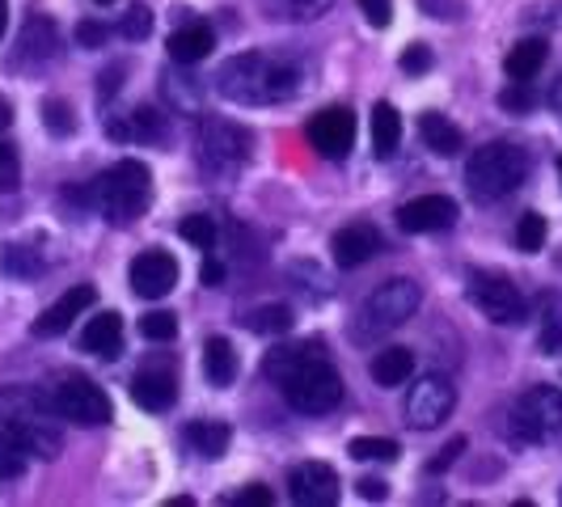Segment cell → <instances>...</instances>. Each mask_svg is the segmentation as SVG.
Instances as JSON below:
<instances>
[{"mask_svg": "<svg viewBox=\"0 0 562 507\" xmlns=\"http://www.w3.org/2000/svg\"><path fill=\"white\" fill-rule=\"evenodd\" d=\"M305 84H310V68L292 52H246V56L225 59V68L216 72V89L241 106H276L296 98Z\"/></svg>", "mask_w": 562, "mask_h": 507, "instance_id": "obj_1", "label": "cell"}, {"mask_svg": "<svg viewBox=\"0 0 562 507\" xmlns=\"http://www.w3.org/2000/svg\"><path fill=\"white\" fill-rule=\"evenodd\" d=\"M93 203L106 212L111 225L140 221L153 203V173L144 161H119L93 182Z\"/></svg>", "mask_w": 562, "mask_h": 507, "instance_id": "obj_2", "label": "cell"}, {"mask_svg": "<svg viewBox=\"0 0 562 507\" xmlns=\"http://www.w3.org/2000/svg\"><path fill=\"white\" fill-rule=\"evenodd\" d=\"M529 173V157L516 144H486L470 157L465 166V187L479 203H495V199L512 195Z\"/></svg>", "mask_w": 562, "mask_h": 507, "instance_id": "obj_3", "label": "cell"}, {"mask_svg": "<svg viewBox=\"0 0 562 507\" xmlns=\"http://www.w3.org/2000/svg\"><path fill=\"white\" fill-rule=\"evenodd\" d=\"M280 390H283V402L292 410H301V415H326V410H335L338 402H342V376L326 364V356H317L310 364L292 368L280 381Z\"/></svg>", "mask_w": 562, "mask_h": 507, "instance_id": "obj_4", "label": "cell"}, {"mask_svg": "<svg viewBox=\"0 0 562 507\" xmlns=\"http://www.w3.org/2000/svg\"><path fill=\"white\" fill-rule=\"evenodd\" d=\"M507 427L516 444H562V390H529L516 402Z\"/></svg>", "mask_w": 562, "mask_h": 507, "instance_id": "obj_5", "label": "cell"}, {"mask_svg": "<svg viewBox=\"0 0 562 507\" xmlns=\"http://www.w3.org/2000/svg\"><path fill=\"white\" fill-rule=\"evenodd\" d=\"M419 301H423V288L415 280L381 283V288L368 296L364 309H360L356 335L376 338V335H385V330H394V326H402V322H411L415 309H419Z\"/></svg>", "mask_w": 562, "mask_h": 507, "instance_id": "obj_6", "label": "cell"}, {"mask_svg": "<svg viewBox=\"0 0 562 507\" xmlns=\"http://www.w3.org/2000/svg\"><path fill=\"white\" fill-rule=\"evenodd\" d=\"M250 157V132L228 119H203L199 123V166L216 178H228Z\"/></svg>", "mask_w": 562, "mask_h": 507, "instance_id": "obj_7", "label": "cell"}, {"mask_svg": "<svg viewBox=\"0 0 562 507\" xmlns=\"http://www.w3.org/2000/svg\"><path fill=\"white\" fill-rule=\"evenodd\" d=\"M52 406H56L59 419L81 422V427H102V422H111V415H114L111 397L102 394V385H93V381H85V376L59 381L56 394H52Z\"/></svg>", "mask_w": 562, "mask_h": 507, "instance_id": "obj_8", "label": "cell"}, {"mask_svg": "<svg viewBox=\"0 0 562 507\" xmlns=\"http://www.w3.org/2000/svg\"><path fill=\"white\" fill-rule=\"evenodd\" d=\"M470 301L479 305L491 322H504V326H516L525 322V296L520 288L507 280V275H495V271H474L470 275Z\"/></svg>", "mask_w": 562, "mask_h": 507, "instance_id": "obj_9", "label": "cell"}, {"mask_svg": "<svg viewBox=\"0 0 562 507\" xmlns=\"http://www.w3.org/2000/svg\"><path fill=\"white\" fill-rule=\"evenodd\" d=\"M457 406V390H452L449 376H423L419 385L406 397V422L415 431H427V427H440V422L452 415Z\"/></svg>", "mask_w": 562, "mask_h": 507, "instance_id": "obj_10", "label": "cell"}, {"mask_svg": "<svg viewBox=\"0 0 562 507\" xmlns=\"http://www.w3.org/2000/svg\"><path fill=\"white\" fill-rule=\"evenodd\" d=\"M310 144L322 153V157L342 161V157L351 153V144H356V114L347 111V106H330V111L313 114Z\"/></svg>", "mask_w": 562, "mask_h": 507, "instance_id": "obj_11", "label": "cell"}, {"mask_svg": "<svg viewBox=\"0 0 562 507\" xmlns=\"http://www.w3.org/2000/svg\"><path fill=\"white\" fill-rule=\"evenodd\" d=\"M127 280H132V292H136V296L161 301V296L173 292V283H178V262H173L166 250H144L132 258Z\"/></svg>", "mask_w": 562, "mask_h": 507, "instance_id": "obj_12", "label": "cell"}, {"mask_svg": "<svg viewBox=\"0 0 562 507\" xmlns=\"http://www.w3.org/2000/svg\"><path fill=\"white\" fill-rule=\"evenodd\" d=\"M288 491H292V504L301 507H330L338 499V474L335 465L326 461H305L288 474Z\"/></svg>", "mask_w": 562, "mask_h": 507, "instance_id": "obj_13", "label": "cell"}, {"mask_svg": "<svg viewBox=\"0 0 562 507\" xmlns=\"http://www.w3.org/2000/svg\"><path fill=\"white\" fill-rule=\"evenodd\" d=\"M98 301V288L93 283H77V288H68L64 296H59L52 309H43V317H34V338H56V335H64L77 317H81L89 305Z\"/></svg>", "mask_w": 562, "mask_h": 507, "instance_id": "obj_14", "label": "cell"}, {"mask_svg": "<svg viewBox=\"0 0 562 507\" xmlns=\"http://www.w3.org/2000/svg\"><path fill=\"white\" fill-rule=\"evenodd\" d=\"M452 221H457V203H452L449 195L411 199V203H402V212H397L402 233H445V228H452Z\"/></svg>", "mask_w": 562, "mask_h": 507, "instance_id": "obj_15", "label": "cell"}, {"mask_svg": "<svg viewBox=\"0 0 562 507\" xmlns=\"http://www.w3.org/2000/svg\"><path fill=\"white\" fill-rule=\"evenodd\" d=\"M376 250H381V233H376L372 225H347L330 237V254H335V262L342 267V271L364 267Z\"/></svg>", "mask_w": 562, "mask_h": 507, "instance_id": "obj_16", "label": "cell"}, {"mask_svg": "<svg viewBox=\"0 0 562 507\" xmlns=\"http://www.w3.org/2000/svg\"><path fill=\"white\" fill-rule=\"evenodd\" d=\"M132 397H136L140 410L157 415V410H169L178 402V381H173L169 368H144V372H136V381H132Z\"/></svg>", "mask_w": 562, "mask_h": 507, "instance_id": "obj_17", "label": "cell"}, {"mask_svg": "<svg viewBox=\"0 0 562 507\" xmlns=\"http://www.w3.org/2000/svg\"><path fill=\"white\" fill-rule=\"evenodd\" d=\"M119 347H123V317L111 309L89 317V326H85V335H81V351L111 360V356H119Z\"/></svg>", "mask_w": 562, "mask_h": 507, "instance_id": "obj_18", "label": "cell"}, {"mask_svg": "<svg viewBox=\"0 0 562 507\" xmlns=\"http://www.w3.org/2000/svg\"><path fill=\"white\" fill-rule=\"evenodd\" d=\"M212 47H216V30L207 22H191V26L169 34V56L178 64H199V59L212 56Z\"/></svg>", "mask_w": 562, "mask_h": 507, "instance_id": "obj_19", "label": "cell"}, {"mask_svg": "<svg viewBox=\"0 0 562 507\" xmlns=\"http://www.w3.org/2000/svg\"><path fill=\"white\" fill-rule=\"evenodd\" d=\"M419 136L436 157H457V153H461V127L452 123L449 114L427 111L419 119Z\"/></svg>", "mask_w": 562, "mask_h": 507, "instance_id": "obj_20", "label": "cell"}, {"mask_svg": "<svg viewBox=\"0 0 562 507\" xmlns=\"http://www.w3.org/2000/svg\"><path fill=\"white\" fill-rule=\"evenodd\" d=\"M317 356H322V342H317V338L292 342V347H271V351H267V360H262V372H267L271 381H283L292 368L310 364V360H317Z\"/></svg>", "mask_w": 562, "mask_h": 507, "instance_id": "obj_21", "label": "cell"}, {"mask_svg": "<svg viewBox=\"0 0 562 507\" xmlns=\"http://www.w3.org/2000/svg\"><path fill=\"white\" fill-rule=\"evenodd\" d=\"M182 440L199 452V457H207V461H216V457H225L228 440H233V431H228V422L221 419H195L187 431H182Z\"/></svg>", "mask_w": 562, "mask_h": 507, "instance_id": "obj_22", "label": "cell"}, {"mask_svg": "<svg viewBox=\"0 0 562 507\" xmlns=\"http://www.w3.org/2000/svg\"><path fill=\"white\" fill-rule=\"evenodd\" d=\"M237 351H233V342L228 338H207V347H203V376L212 381V385H233L237 381Z\"/></svg>", "mask_w": 562, "mask_h": 507, "instance_id": "obj_23", "label": "cell"}, {"mask_svg": "<svg viewBox=\"0 0 562 507\" xmlns=\"http://www.w3.org/2000/svg\"><path fill=\"white\" fill-rule=\"evenodd\" d=\"M550 56V47H546V38H525V43H516L504 59V72L512 81H533L537 72H541V64Z\"/></svg>", "mask_w": 562, "mask_h": 507, "instance_id": "obj_24", "label": "cell"}, {"mask_svg": "<svg viewBox=\"0 0 562 507\" xmlns=\"http://www.w3.org/2000/svg\"><path fill=\"white\" fill-rule=\"evenodd\" d=\"M397 144H402V114L390 102H376L372 106V153L385 161L397 153Z\"/></svg>", "mask_w": 562, "mask_h": 507, "instance_id": "obj_25", "label": "cell"}, {"mask_svg": "<svg viewBox=\"0 0 562 507\" xmlns=\"http://www.w3.org/2000/svg\"><path fill=\"white\" fill-rule=\"evenodd\" d=\"M411 372H415V351H411V347H385V351H376V360H372V381L385 385V390L402 385Z\"/></svg>", "mask_w": 562, "mask_h": 507, "instance_id": "obj_26", "label": "cell"}, {"mask_svg": "<svg viewBox=\"0 0 562 507\" xmlns=\"http://www.w3.org/2000/svg\"><path fill=\"white\" fill-rule=\"evenodd\" d=\"M335 0H262V9L280 22H317Z\"/></svg>", "mask_w": 562, "mask_h": 507, "instance_id": "obj_27", "label": "cell"}, {"mask_svg": "<svg viewBox=\"0 0 562 507\" xmlns=\"http://www.w3.org/2000/svg\"><path fill=\"white\" fill-rule=\"evenodd\" d=\"M132 140H144V144H166L169 140V123L161 111H153V106H140V111L132 114Z\"/></svg>", "mask_w": 562, "mask_h": 507, "instance_id": "obj_28", "label": "cell"}, {"mask_svg": "<svg viewBox=\"0 0 562 507\" xmlns=\"http://www.w3.org/2000/svg\"><path fill=\"white\" fill-rule=\"evenodd\" d=\"M246 326L254 335H288L292 330V309L288 305H262V309L246 313Z\"/></svg>", "mask_w": 562, "mask_h": 507, "instance_id": "obj_29", "label": "cell"}, {"mask_svg": "<svg viewBox=\"0 0 562 507\" xmlns=\"http://www.w3.org/2000/svg\"><path fill=\"white\" fill-rule=\"evenodd\" d=\"M56 26L52 22H43V18H34L26 26V34H22V56H34V59H43V56H56Z\"/></svg>", "mask_w": 562, "mask_h": 507, "instance_id": "obj_30", "label": "cell"}, {"mask_svg": "<svg viewBox=\"0 0 562 507\" xmlns=\"http://www.w3.org/2000/svg\"><path fill=\"white\" fill-rule=\"evenodd\" d=\"M347 452L356 457V461H397L402 449H397V440H385V436H356Z\"/></svg>", "mask_w": 562, "mask_h": 507, "instance_id": "obj_31", "label": "cell"}, {"mask_svg": "<svg viewBox=\"0 0 562 507\" xmlns=\"http://www.w3.org/2000/svg\"><path fill=\"white\" fill-rule=\"evenodd\" d=\"M216 221L212 216H203V212H195V216H182V225H178V237L182 241H191L195 250H212L216 246Z\"/></svg>", "mask_w": 562, "mask_h": 507, "instance_id": "obj_32", "label": "cell"}, {"mask_svg": "<svg viewBox=\"0 0 562 507\" xmlns=\"http://www.w3.org/2000/svg\"><path fill=\"white\" fill-rule=\"evenodd\" d=\"M541 246H546V216L525 212V216H520V225H516V250L537 254Z\"/></svg>", "mask_w": 562, "mask_h": 507, "instance_id": "obj_33", "label": "cell"}, {"mask_svg": "<svg viewBox=\"0 0 562 507\" xmlns=\"http://www.w3.org/2000/svg\"><path fill=\"white\" fill-rule=\"evenodd\" d=\"M43 123H47V132H56V136H72V132H77V114H72V106H68L64 98H47V102H43Z\"/></svg>", "mask_w": 562, "mask_h": 507, "instance_id": "obj_34", "label": "cell"}, {"mask_svg": "<svg viewBox=\"0 0 562 507\" xmlns=\"http://www.w3.org/2000/svg\"><path fill=\"white\" fill-rule=\"evenodd\" d=\"M0 267H4L9 275H38V271H43V258L34 250H26V246H4Z\"/></svg>", "mask_w": 562, "mask_h": 507, "instance_id": "obj_35", "label": "cell"}, {"mask_svg": "<svg viewBox=\"0 0 562 507\" xmlns=\"http://www.w3.org/2000/svg\"><path fill=\"white\" fill-rule=\"evenodd\" d=\"M140 335L148 338V342H169V338L178 335V317L169 309H153L140 317Z\"/></svg>", "mask_w": 562, "mask_h": 507, "instance_id": "obj_36", "label": "cell"}, {"mask_svg": "<svg viewBox=\"0 0 562 507\" xmlns=\"http://www.w3.org/2000/svg\"><path fill=\"white\" fill-rule=\"evenodd\" d=\"M119 34L132 38V43H144V38L153 34V9H148V4H132V9L123 13V22H119Z\"/></svg>", "mask_w": 562, "mask_h": 507, "instance_id": "obj_37", "label": "cell"}, {"mask_svg": "<svg viewBox=\"0 0 562 507\" xmlns=\"http://www.w3.org/2000/svg\"><path fill=\"white\" fill-rule=\"evenodd\" d=\"M541 356H559L562 351V305H550L546 313V326H541V338H537Z\"/></svg>", "mask_w": 562, "mask_h": 507, "instance_id": "obj_38", "label": "cell"}, {"mask_svg": "<svg viewBox=\"0 0 562 507\" xmlns=\"http://www.w3.org/2000/svg\"><path fill=\"white\" fill-rule=\"evenodd\" d=\"M499 106H504V111H529V106H533V89H529V81L507 84L504 93H499Z\"/></svg>", "mask_w": 562, "mask_h": 507, "instance_id": "obj_39", "label": "cell"}, {"mask_svg": "<svg viewBox=\"0 0 562 507\" xmlns=\"http://www.w3.org/2000/svg\"><path fill=\"white\" fill-rule=\"evenodd\" d=\"M465 449H470V444H465V436H452L449 444L440 449V457H431V461H427V470H431V474H445L449 465H457V461H461V452H465Z\"/></svg>", "mask_w": 562, "mask_h": 507, "instance_id": "obj_40", "label": "cell"}, {"mask_svg": "<svg viewBox=\"0 0 562 507\" xmlns=\"http://www.w3.org/2000/svg\"><path fill=\"white\" fill-rule=\"evenodd\" d=\"M397 64H402V72H406V77H419V72H427V68H431V52H427L423 43H411V47L402 52V59H397Z\"/></svg>", "mask_w": 562, "mask_h": 507, "instance_id": "obj_41", "label": "cell"}, {"mask_svg": "<svg viewBox=\"0 0 562 507\" xmlns=\"http://www.w3.org/2000/svg\"><path fill=\"white\" fill-rule=\"evenodd\" d=\"M419 9L436 22H452V18L465 13V0H419Z\"/></svg>", "mask_w": 562, "mask_h": 507, "instance_id": "obj_42", "label": "cell"}, {"mask_svg": "<svg viewBox=\"0 0 562 507\" xmlns=\"http://www.w3.org/2000/svg\"><path fill=\"white\" fill-rule=\"evenodd\" d=\"M360 13L368 18V26L385 30L394 18V0H360Z\"/></svg>", "mask_w": 562, "mask_h": 507, "instance_id": "obj_43", "label": "cell"}, {"mask_svg": "<svg viewBox=\"0 0 562 507\" xmlns=\"http://www.w3.org/2000/svg\"><path fill=\"white\" fill-rule=\"evenodd\" d=\"M13 187H18V157L13 148L0 144V191H13Z\"/></svg>", "mask_w": 562, "mask_h": 507, "instance_id": "obj_44", "label": "cell"}, {"mask_svg": "<svg viewBox=\"0 0 562 507\" xmlns=\"http://www.w3.org/2000/svg\"><path fill=\"white\" fill-rule=\"evenodd\" d=\"M106 34H111V30L102 26V22H81V26H77V43H81V47H102Z\"/></svg>", "mask_w": 562, "mask_h": 507, "instance_id": "obj_45", "label": "cell"}, {"mask_svg": "<svg viewBox=\"0 0 562 507\" xmlns=\"http://www.w3.org/2000/svg\"><path fill=\"white\" fill-rule=\"evenodd\" d=\"M276 504V495L267 491V486H250V491H241L237 499H233V507H271Z\"/></svg>", "mask_w": 562, "mask_h": 507, "instance_id": "obj_46", "label": "cell"}, {"mask_svg": "<svg viewBox=\"0 0 562 507\" xmlns=\"http://www.w3.org/2000/svg\"><path fill=\"white\" fill-rule=\"evenodd\" d=\"M356 491H360V499H372V504H381V499L390 495L381 478H360V482H356Z\"/></svg>", "mask_w": 562, "mask_h": 507, "instance_id": "obj_47", "label": "cell"}, {"mask_svg": "<svg viewBox=\"0 0 562 507\" xmlns=\"http://www.w3.org/2000/svg\"><path fill=\"white\" fill-rule=\"evenodd\" d=\"M203 283H207V288H221V283H225V262L207 258V262H203Z\"/></svg>", "mask_w": 562, "mask_h": 507, "instance_id": "obj_48", "label": "cell"}, {"mask_svg": "<svg viewBox=\"0 0 562 507\" xmlns=\"http://www.w3.org/2000/svg\"><path fill=\"white\" fill-rule=\"evenodd\" d=\"M119 77H123V68H119V64H114V68H106V72H102V98H111L114 89H119Z\"/></svg>", "mask_w": 562, "mask_h": 507, "instance_id": "obj_49", "label": "cell"}, {"mask_svg": "<svg viewBox=\"0 0 562 507\" xmlns=\"http://www.w3.org/2000/svg\"><path fill=\"white\" fill-rule=\"evenodd\" d=\"M9 123H13V106H9V102H4V98H0V132H4V127H9Z\"/></svg>", "mask_w": 562, "mask_h": 507, "instance_id": "obj_50", "label": "cell"}, {"mask_svg": "<svg viewBox=\"0 0 562 507\" xmlns=\"http://www.w3.org/2000/svg\"><path fill=\"white\" fill-rule=\"evenodd\" d=\"M4 26H9V0H0V38H4Z\"/></svg>", "mask_w": 562, "mask_h": 507, "instance_id": "obj_51", "label": "cell"}, {"mask_svg": "<svg viewBox=\"0 0 562 507\" xmlns=\"http://www.w3.org/2000/svg\"><path fill=\"white\" fill-rule=\"evenodd\" d=\"M93 4H114V0H93Z\"/></svg>", "mask_w": 562, "mask_h": 507, "instance_id": "obj_52", "label": "cell"}, {"mask_svg": "<svg viewBox=\"0 0 562 507\" xmlns=\"http://www.w3.org/2000/svg\"><path fill=\"white\" fill-rule=\"evenodd\" d=\"M559 178H562V157H559Z\"/></svg>", "mask_w": 562, "mask_h": 507, "instance_id": "obj_53", "label": "cell"}]
</instances>
